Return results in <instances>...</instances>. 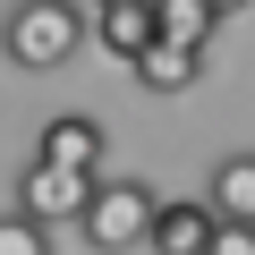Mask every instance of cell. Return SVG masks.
Segmentation results:
<instances>
[{
	"label": "cell",
	"instance_id": "1",
	"mask_svg": "<svg viewBox=\"0 0 255 255\" xmlns=\"http://www.w3.org/2000/svg\"><path fill=\"white\" fill-rule=\"evenodd\" d=\"M85 0H17L9 17H0V51L9 68H68L85 51Z\"/></svg>",
	"mask_w": 255,
	"mask_h": 255
},
{
	"label": "cell",
	"instance_id": "2",
	"mask_svg": "<svg viewBox=\"0 0 255 255\" xmlns=\"http://www.w3.org/2000/svg\"><path fill=\"white\" fill-rule=\"evenodd\" d=\"M153 179H94V196H85V213H77V238L94 247V255H128V247H145V230H153Z\"/></svg>",
	"mask_w": 255,
	"mask_h": 255
},
{
	"label": "cell",
	"instance_id": "3",
	"mask_svg": "<svg viewBox=\"0 0 255 255\" xmlns=\"http://www.w3.org/2000/svg\"><path fill=\"white\" fill-rule=\"evenodd\" d=\"M85 196H94V179L85 170H68V162H26L17 170V204L34 213V221H51V230H77V213H85Z\"/></svg>",
	"mask_w": 255,
	"mask_h": 255
},
{
	"label": "cell",
	"instance_id": "4",
	"mask_svg": "<svg viewBox=\"0 0 255 255\" xmlns=\"http://www.w3.org/2000/svg\"><path fill=\"white\" fill-rule=\"evenodd\" d=\"M34 153H43V162H68V170H85V179H102V162H111V128L85 119V111H60V119H43Z\"/></svg>",
	"mask_w": 255,
	"mask_h": 255
},
{
	"label": "cell",
	"instance_id": "5",
	"mask_svg": "<svg viewBox=\"0 0 255 255\" xmlns=\"http://www.w3.org/2000/svg\"><path fill=\"white\" fill-rule=\"evenodd\" d=\"M213 221H221V213H213L204 196H162L145 247H153V255H204V247H213Z\"/></svg>",
	"mask_w": 255,
	"mask_h": 255
},
{
	"label": "cell",
	"instance_id": "6",
	"mask_svg": "<svg viewBox=\"0 0 255 255\" xmlns=\"http://www.w3.org/2000/svg\"><path fill=\"white\" fill-rule=\"evenodd\" d=\"M128 68H136V85H145V94H187V85L204 77V51H196V43H170V34H153V43L128 60Z\"/></svg>",
	"mask_w": 255,
	"mask_h": 255
},
{
	"label": "cell",
	"instance_id": "7",
	"mask_svg": "<svg viewBox=\"0 0 255 255\" xmlns=\"http://www.w3.org/2000/svg\"><path fill=\"white\" fill-rule=\"evenodd\" d=\"M94 34H102V51L111 60H136L162 26H153V0H102V9H94Z\"/></svg>",
	"mask_w": 255,
	"mask_h": 255
},
{
	"label": "cell",
	"instance_id": "8",
	"mask_svg": "<svg viewBox=\"0 0 255 255\" xmlns=\"http://www.w3.org/2000/svg\"><path fill=\"white\" fill-rule=\"evenodd\" d=\"M204 204H213L221 221H255V153H230V162H213V187H204Z\"/></svg>",
	"mask_w": 255,
	"mask_h": 255
},
{
	"label": "cell",
	"instance_id": "9",
	"mask_svg": "<svg viewBox=\"0 0 255 255\" xmlns=\"http://www.w3.org/2000/svg\"><path fill=\"white\" fill-rule=\"evenodd\" d=\"M153 26L170 34V43H213V26H221V9H213V0H153Z\"/></svg>",
	"mask_w": 255,
	"mask_h": 255
},
{
	"label": "cell",
	"instance_id": "10",
	"mask_svg": "<svg viewBox=\"0 0 255 255\" xmlns=\"http://www.w3.org/2000/svg\"><path fill=\"white\" fill-rule=\"evenodd\" d=\"M0 255H51V221H34L26 204L0 213Z\"/></svg>",
	"mask_w": 255,
	"mask_h": 255
},
{
	"label": "cell",
	"instance_id": "11",
	"mask_svg": "<svg viewBox=\"0 0 255 255\" xmlns=\"http://www.w3.org/2000/svg\"><path fill=\"white\" fill-rule=\"evenodd\" d=\"M204 255H255V221H213V247Z\"/></svg>",
	"mask_w": 255,
	"mask_h": 255
},
{
	"label": "cell",
	"instance_id": "12",
	"mask_svg": "<svg viewBox=\"0 0 255 255\" xmlns=\"http://www.w3.org/2000/svg\"><path fill=\"white\" fill-rule=\"evenodd\" d=\"M213 9H221V17H230V9H247V0H213Z\"/></svg>",
	"mask_w": 255,
	"mask_h": 255
},
{
	"label": "cell",
	"instance_id": "13",
	"mask_svg": "<svg viewBox=\"0 0 255 255\" xmlns=\"http://www.w3.org/2000/svg\"><path fill=\"white\" fill-rule=\"evenodd\" d=\"M85 9H102V0H85Z\"/></svg>",
	"mask_w": 255,
	"mask_h": 255
}]
</instances>
